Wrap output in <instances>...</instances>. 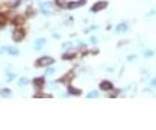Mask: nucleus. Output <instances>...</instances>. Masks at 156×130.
<instances>
[{"mask_svg":"<svg viewBox=\"0 0 156 130\" xmlns=\"http://www.w3.org/2000/svg\"><path fill=\"white\" fill-rule=\"evenodd\" d=\"M51 64H54V59L51 57H42L36 61V66H48Z\"/></svg>","mask_w":156,"mask_h":130,"instance_id":"1","label":"nucleus"},{"mask_svg":"<svg viewBox=\"0 0 156 130\" xmlns=\"http://www.w3.org/2000/svg\"><path fill=\"white\" fill-rule=\"evenodd\" d=\"M23 38H25V31H23V29H20V28H19V29H16V31L13 32V39H15L16 42L22 41Z\"/></svg>","mask_w":156,"mask_h":130,"instance_id":"2","label":"nucleus"},{"mask_svg":"<svg viewBox=\"0 0 156 130\" xmlns=\"http://www.w3.org/2000/svg\"><path fill=\"white\" fill-rule=\"evenodd\" d=\"M74 77H75V74L72 72V71H69V72L65 74V75H64V77L61 78V82H64V84H66V82H71Z\"/></svg>","mask_w":156,"mask_h":130,"instance_id":"3","label":"nucleus"},{"mask_svg":"<svg viewBox=\"0 0 156 130\" xmlns=\"http://www.w3.org/2000/svg\"><path fill=\"white\" fill-rule=\"evenodd\" d=\"M107 6V1H99V3H96L94 6H93V12H99L101 9H104Z\"/></svg>","mask_w":156,"mask_h":130,"instance_id":"4","label":"nucleus"},{"mask_svg":"<svg viewBox=\"0 0 156 130\" xmlns=\"http://www.w3.org/2000/svg\"><path fill=\"white\" fill-rule=\"evenodd\" d=\"M82 4H85V0H80V1H74V3H68L66 7L68 9H75V7H80Z\"/></svg>","mask_w":156,"mask_h":130,"instance_id":"5","label":"nucleus"},{"mask_svg":"<svg viewBox=\"0 0 156 130\" xmlns=\"http://www.w3.org/2000/svg\"><path fill=\"white\" fill-rule=\"evenodd\" d=\"M100 88L104 90V91H108V90L113 88V84H111L110 81H103L101 84H100Z\"/></svg>","mask_w":156,"mask_h":130,"instance_id":"6","label":"nucleus"},{"mask_svg":"<svg viewBox=\"0 0 156 130\" xmlns=\"http://www.w3.org/2000/svg\"><path fill=\"white\" fill-rule=\"evenodd\" d=\"M13 22H15V25H16V26H22V25L25 23V17H23V16H16Z\"/></svg>","mask_w":156,"mask_h":130,"instance_id":"7","label":"nucleus"},{"mask_svg":"<svg viewBox=\"0 0 156 130\" xmlns=\"http://www.w3.org/2000/svg\"><path fill=\"white\" fill-rule=\"evenodd\" d=\"M43 82H45L43 77H39V78H35V80H33V84H35L36 87H42V85H43Z\"/></svg>","mask_w":156,"mask_h":130,"instance_id":"8","label":"nucleus"},{"mask_svg":"<svg viewBox=\"0 0 156 130\" xmlns=\"http://www.w3.org/2000/svg\"><path fill=\"white\" fill-rule=\"evenodd\" d=\"M69 94H72V96H80V94H81V90L74 88V87H69Z\"/></svg>","mask_w":156,"mask_h":130,"instance_id":"9","label":"nucleus"},{"mask_svg":"<svg viewBox=\"0 0 156 130\" xmlns=\"http://www.w3.org/2000/svg\"><path fill=\"white\" fill-rule=\"evenodd\" d=\"M7 22V17H6V15L4 13H0V25H4Z\"/></svg>","mask_w":156,"mask_h":130,"instance_id":"10","label":"nucleus"},{"mask_svg":"<svg viewBox=\"0 0 156 130\" xmlns=\"http://www.w3.org/2000/svg\"><path fill=\"white\" fill-rule=\"evenodd\" d=\"M126 29H127V26H126L124 23H122L120 26H117V32H124Z\"/></svg>","mask_w":156,"mask_h":130,"instance_id":"11","label":"nucleus"},{"mask_svg":"<svg viewBox=\"0 0 156 130\" xmlns=\"http://www.w3.org/2000/svg\"><path fill=\"white\" fill-rule=\"evenodd\" d=\"M71 58H75V54H65L64 55V59H71Z\"/></svg>","mask_w":156,"mask_h":130,"instance_id":"12","label":"nucleus"},{"mask_svg":"<svg viewBox=\"0 0 156 130\" xmlns=\"http://www.w3.org/2000/svg\"><path fill=\"white\" fill-rule=\"evenodd\" d=\"M9 52H10V54H13V55H16V54H17V49H15V48H9Z\"/></svg>","mask_w":156,"mask_h":130,"instance_id":"13","label":"nucleus"},{"mask_svg":"<svg viewBox=\"0 0 156 130\" xmlns=\"http://www.w3.org/2000/svg\"><path fill=\"white\" fill-rule=\"evenodd\" d=\"M42 43H45V39H39V41L36 42V46H41Z\"/></svg>","mask_w":156,"mask_h":130,"instance_id":"14","label":"nucleus"},{"mask_svg":"<svg viewBox=\"0 0 156 130\" xmlns=\"http://www.w3.org/2000/svg\"><path fill=\"white\" fill-rule=\"evenodd\" d=\"M19 84H22V85H26V84H28V80H26V78H22Z\"/></svg>","mask_w":156,"mask_h":130,"instance_id":"15","label":"nucleus"},{"mask_svg":"<svg viewBox=\"0 0 156 130\" xmlns=\"http://www.w3.org/2000/svg\"><path fill=\"white\" fill-rule=\"evenodd\" d=\"M3 94H4L6 97H7V96H10L12 93H10V90H4V91H3Z\"/></svg>","mask_w":156,"mask_h":130,"instance_id":"16","label":"nucleus"},{"mask_svg":"<svg viewBox=\"0 0 156 130\" xmlns=\"http://www.w3.org/2000/svg\"><path fill=\"white\" fill-rule=\"evenodd\" d=\"M28 16H33V9H28Z\"/></svg>","mask_w":156,"mask_h":130,"instance_id":"17","label":"nucleus"},{"mask_svg":"<svg viewBox=\"0 0 156 130\" xmlns=\"http://www.w3.org/2000/svg\"><path fill=\"white\" fill-rule=\"evenodd\" d=\"M88 97H97V93H96V91H93V93L88 94Z\"/></svg>","mask_w":156,"mask_h":130,"instance_id":"18","label":"nucleus"}]
</instances>
